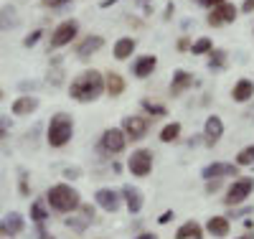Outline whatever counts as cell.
<instances>
[{"label": "cell", "mask_w": 254, "mask_h": 239, "mask_svg": "<svg viewBox=\"0 0 254 239\" xmlns=\"http://www.w3.org/2000/svg\"><path fill=\"white\" fill-rule=\"evenodd\" d=\"M102 92H104V74L97 69H84L69 84V94L76 102H94L102 97Z\"/></svg>", "instance_id": "obj_1"}, {"label": "cell", "mask_w": 254, "mask_h": 239, "mask_svg": "<svg viewBox=\"0 0 254 239\" xmlns=\"http://www.w3.org/2000/svg\"><path fill=\"white\" fill-rule=\"evenodd\" d=\"M46 201H49V206H51L54 211H61V214H69V211H74V209L81 206L79 191L71 188L69 183H56V186H51L49 193H46Z\"/></svg>", "instance_id": "obj_2"}, {"label": "cell", "mask_w": 254, "mask_h": 239, "mask_svg": "<svg viewBox=\"0 0 254 239\" xmlns=\"http://www.w3.org/2000/svg\"><path fill=\"white\" fill-rule=\"evenodd\" d=\"M71 138H74V120H71V115L56 112V115L49 120V127H46V140H49V145H51V148H64Z\"/></svg>", "instance_id": "obj_3"}, {"label": "cell", "mask_w": 254, "mask_h": 239, "mask_svg": "<svg viewBox=\"0 0 254 239\" xmlns=\"http://www.w3.org/2000/svg\"><path fill=\"white\" fill-rule=\"evenodd\" d=\"M76 36H79V23L74 18L61 20V23L51 31V36H49V51H56L61 46H66V43H71Z\"/></svg>", "instance_id": "obj_4"}, {"label": "cell", "mask_w": 254, "mask_h": 239, "mask_svg": "<svg viewBox=\"0 0 254 239\" xmlns=\"http://www.w3.org/2000/svg\"><path fill=\"white\" fill-rule=\"evenodd\" d=\"M252 191H254V178L242 176V178H237L234 183L229 186L224 204H226V206H237V204H242V201H247V199H249V193H252Z\"/></svg>", "instance_id": "obj_5"}, {"label": "cell", "mask_w": 254, "mask_h": 239, "mask_svg": "<svg viewBox=\"0 0 254 239\" xmlns=\"http://www.w3.org/2000/svg\"><path fill=\"white\" fill-rule=\"evenodd\" d=\"M99 145H102L104 153L117 156V153H122V150L127 148V135L122 133V127H110V130L102 133V143Z\"/></svg>", "instance_id": "obj_6"}, {"label": "cell", "mask_w": 254, "mask_h": 239, "mask_svg": "<svg viewBox=\"0 0 254 239\" xmlns=\"http://www.w3.org/2000/svg\"><path fill=\"white\" fill-rule=\"evenodd\" d=\"M237 5L234 3H221L219 8H211V13H208V18H206V23L208 26H214V28H219V26H226V23H234L237 20Z\"/></svg>", "instance_id": "obj_7"}, {"label": "cell", "mask_w": 254, "mask_h": 239, "mask_svg": "<svg viewBox=\"0 0 254 239\" xmlns=\"http://www.w3.org/2000/svg\"><path fill=\"white\" fill-rule=\"evenodd\" d=\"M147 127H150V122L142 115H127L122 120V133L127 135V140H142L147 135Z\"/></svg>", "instance_id": "obj_8"}, {"label": "cell", "mask_w": 254, "mask_h": 239, "mask_svg": "<svg viewBox=\"0 0 254 239\" xmlns=\"http://www.w3.org/2000/svg\"><path fill=\"white\" fill-rule=\"evenodd\" d=\"M127 168H130V173L132 176H147V173L153 170V153L150 150H145V148H140V150H135V153L130 156V160H127Z\"/></svg>", "instance_id": "obj_9"}, {"label": "cell", "mask_w": 254, "mask_h": 239, "mask_svg": "<svg viewBox=\"0 0 254 239\" xmlns=\"http://www.w3.org/2000/svg\"><path fill=\"white\" fill-rule=\"evenodd\" d=\"M23 227H26V222H23V216H20L18 211H10V214H5L3 219H0V234H3L5 239L18 237L20 232H23Z\"/></svg>", "instance_id": "obj_10"}, {"label": "cell", "mask_w": 254, "mask_h": 239, "mask_svg": "<svg viewBox=\"0 0 254 239\" xmlns=\"http://www.w3.org/2000/svg\"><path fill=\"white\" fill-rule=\"evenodd\" d=\"M237 170H239L237 163H211V165L203 168L201 176H203L206 181H214V178H231V176H237Z\"/></svg>", "instance_id": "obj_11"}, {"label": "cell", "mask_w": 254, "mask_h": 239, "mask_svg": "<svg viewBox=\"0 0 254 239\" xmlns=\"http://www.w3.org/2000/svg\"><path fill=\"white\" fill-rule=\"evenodd\" d=\"M94 199H97V206H102L104 211H110V214H115L122 206V199H120V193L115 188H99L94 193Z\"/></svg>", "instance_id": "obj_12"}, {"label": "cell", "mask_w": 254, "mask_h": 239, "mask_svg": "<svg viewBox=\"0 0 254 239\" xmlns=\"http://www.w3.org/2000/svg\"><path fill=\"white\" fill-rule=\"evenodd\" d=\"M102 46H104V38H102V36H97V33H92V36H87L84 41H79V43H76V59L87 61V59H89L92 54H97Z\"/></svg>", "instance_id": "obj_13"}, {"label": "cell", "mask_w": 254, "mask_h": 239, "mask_svg": "<svg viewBox=\"0 0 254 239\" xmlns=\"http://www.w3.org/2000/svg\"><path fill=\"white\" fill-rule=\"evenodd\" d=\"M221 135H224V122H221V117H219V115L206 117V125H203V138H206V145L219 143V140H221Z\"/></svg>", "instance_id": "obj_14"}, {"label": "cell", "mask_w": 254, "mask_h": 239, "mask_svg": "<svg viewBox=\"0 0 254 239\" xmlns=\"http://www.w3.org/2000/svg\"><path fill=\"white\" fill-rule=\"evenodd\" d=\"M38 97H33V94H23V97H18L15 102H13V107H10V112L15 115V117H23V115H31V112H36L38 110Z\"/></svg>", "instance_id": "obj_15"}, {"label": "cell", "mask_w": 254, "mask_h": 239, "mask_svg": "<svg viewBox=\"0 0 254 239\" xmlns=\"http://www.w3.org/2000/svg\"><path fill=\"white\" fill-rule=\"evenodd\" d=\"M190 86H193V74H188L186 69H176L173 81H171V97H181Z\"/></svg>", "instance_id": "obj_16"}, {"label": "cell", "mask_w": 254, "mask_h": 239, "mask_svg": "<svg viewBox=\"0 0 254 239\" xmlns=\"http://www.w3.org/2000/svg\"><path fill=\"white\" fill-rule=\"evenodd\" d=\"M155 67H158V56L147 54V56H140V59L132 64V74H135L137 79H147V77L155 72Z\"/></svg>", "instance_id": "obj_17"}, {"label": "cell", "mask_w": 254, "mask_h": 239, "mask_svg": "<svg viewBox=\"0 0 254 239\" xmlns=\"http://www.w3.org/2000/svg\"><path fill=\"white\" fill-rule=\"evenodd\" d=\"M122 199H125L127 209H130V214H140V209H142V193H140V188L125 186L122 188Z\"/></svg>", "instance_id": "obj_18"}, {"label": "cell", "mask_w": 254, "mask_h": 239, "mask_svg": "<svg viewBox=\"0 0 254 239\" xmlns=\"http://www.w3.org/2000/svg\"><path fill=\"white\" fill-rule=\"evenodd\" d=\"M231 97H234V102H249L254 97V81L252 79H239L234 84V89H231Z\"/></svg>", "instance_id": "obj_19"}, {"label": "cell", "mask_w": 254, "mask_h": 239, "mask_svg": "<svg viewBox=\"0 0 254 239\" xmlns=\"http://www.w3.org/2000/svg\"><path fill=\"white\" fill-rule=\"evenodd\" d=\"M104 92H107L110 97H120V94L125 92V79H122L117 72L104 74Z\"/></svg>", "instance_id": "obj_20"}, {"label": "cell", "mask_w": 254, "mask_h": 239, "mask_svg": "<svg viewBox=\"0 0 254 239\" xmlns=\"http://www.w3.org/2000/svg\"><path fill=\"white\" fill-rule=\"evenodd\" d=\"M135 49H137V41L130 38V36H125V38H120V41L115 43V59H120V61L130 59V56L135 54Z\"/></svg>", "instance_id": "obj_21"}, {"label": "cell", "mask_w": 254, "mask_h": 239, "mask_svg": "<svg viewBox=\"0 0 254 239\" xmlns=\"http://www.w3.org/2000/svg\"><path fill=\"white\" fill-rule=\"evenodd\" d=\"M20 23V18H18V10L13 5H3L0 8V31H10Z\"/></svg>", "instance_id": "obj_22"}, {"label": "cell", "mask_w": 254, "mask_h": 239, "mask_svg": "<svg viewBox=\"0 0 254 239\" xmlns=\"http://www.w3.org/2000/svg\"><path fill=\"white\" fill-rule=\"evenodd\" d=\"M206 229L214 237H226L229 234V219L226 216H211V219L206 222Z\"/></svg>", "instance_id": "obj_23"}, {"label": "cell", "mask_w": 254, "mask_h": 239, "mask_svg": "<svg viewBox=\"0 0 254 239\" xmlns=\"http://www.w3.org/2000/svg\"><path fill=\"white\" fill-rule=\"evenodd\" d=\"M176 239H203V229H201L196 222H186V224L176 232Z\"/></svg>", "instance_id": "obj_24"}, {"label": "cell", "mask_w": 254, "mask_h": 239, "mask_svg": "<svg viewBox=\"0 0 254 239\" xmlns=\"http://www.w3.org/2000/svg\"><path fill=\"white\" fill-rule=\"evenodd\" d=\"M178 138H181V122H168L160 130V140L163 143H176Z\"/></svg>", "instance_id": "obj_25"}, {"label": "cell", "mask_w": 254, "mask_h": 239, "mask_svg": "<svg viewBox=\"0 0 254 239\" xmlns=\"http://www.w3.org/2000/svg\"><path fill=\"white\" fill-rule=\"evenodd\" d=\"M211 51H214V41L211 38H198V41L190 43V54L193 56H203V54H211Z\"/></svg>", "instance_id": "obj_26"}, {"label": "cell", "mask_w": 254, "mask_h": 239, "mask_svg": "<svg viewBox=\"0 0 254 239\" xmlns=\"http://www.w3.org/2000/svg\"><path fill=\"white\" fill-rule=\"evenodd\" d=\"M31 219H33L36 224H44V222L49 219V211H46V204L41 201V199L31 204Z\"/></svg>", "instance_id": "obj_27"}, {"label": "cell", "mask_w": 254, "mask_h": 239, "mask_svg": "<svg viewBox=\"0 0 254 239\" xmlns=\"http://www.w3.org/2000/svg\"><path fill=\"white\" fill-rule=\"evenodd\" d=\"M208 56H211V59H208V67H211V69H224V67H226V51H224V49H214Z\"/></svg>", "instance_id": "obj_28"}, {"label": "cell", "mask_w": 254, "mask_h": 239, "mask_svg": "<svg viewBox=\"0 0 254 239\" xmlns=\"http://www.w3.org/2000/svg\"><path fill=\"white\" fill-rule=\"evenodd\" d=\"M142 110L147 112V115H153V117H165L168 115V110L163 104H155V102H150V99H142Z\"/></svg>", "instance_id": "obj_29"}, {"label": "cell", "mask_w": 254, "mask_h": 239, "mask_svg": "<svg viewBox=\"0 0 254 239\" xmlns=\"http://www.w3.org/2000/svg\"><path fill=\"white\" fill-rule=\"evenodd\" d=\"M252 163H254V145H247L244 150H239L237 165H252Z\"/></svg>", "instance_id": "obj_30"}, {"label": "cell", "mask_w": 254, "mask_h": 239, "mask_svg": "<svg viewBox=\"0 0 254 239\" xmlns=\"http://www.w3.org/2000/svg\"><path fill=\"white\" fill-rule=\"evenodd\" d=\"M41 36H44V31H41V28H36V31H33L31 36H26V38H23V46H26V49L36 46V43L41 41Z\"/></svg>", "instance_id": "obj_31"}, {"label": "cell", "mask_w": 254, "mask_h": 239, "mask_svg": "<svg viewBox=\"0 0 254 239\" xmlns=\"http://www.w3.org/2000/svg\"><path fill=\"white\" fill-rule=\"evenodd\" d=\"M10 130V117H0V138H5Z\"/></svg>", "instance_id": "obj_32"}, {"label": "cell", "mask_w": 254, "mask_h": 239, "mask_svg": "<svg viewBox=\"0 0 254 239\" xmlns=\"http://www.w3.org/2000/svg\"><path fill=\"white\" fill-rule=\"evenodd\" d=\"M198 5H203V8H219L221 3H226V0H196Z\"/></svg>", "instance_id": "obj_33"}, {"label": "cell", "mask_w": 254, "mask_h": 239, "mask_svg": "<svg viewBox=\"0 0 254 239\" xmlns=\"http://www.w3.org/2000/svg\"><path fill=\"white\" fill-rule=\"evenodd\" d=\"M44 5H49V8H61V5H66L69 0H41Z\"/></svg>", "instance_id": "obj_34"}, {"label": "cell", "mask_w": 254, "mask_h": 239, "mask_svg": "<svg viewBox=\"0 0 254 239\" xmlns=\"http://www.w3.org/2000/svg\"><path fill=\"white\" fill-rule=\"evenodd\" d=\"M252 211V206H244V209H237V211H231L229 216H226V219H234V216H242V214H249Z\"/></svg>", "instance_id": "obj_35"}, {"label": "cell", "mask_w": 254, "mask_h": 239, "mask_svg": "<svg viewBox=\"0 0 254 239\" xmlns=\"http://www.w3.org/2000/svg\"><path fill=\"white\" fill-rule=\"evenodd\" d=\"M38 237H41V239H54V237L44 229V224H38Z\"/></svg>", "instance_id": "obj_36"}, {"label": "cell", "mask_w": 254, "mask_h": 239, "mask_svg": "<svg viewBox=\"0 0 254 239\" xmlns=\"http://www.w3.org/2000/svg\"><path fill=\"white\" fill-rule=\"evenodd\" d=\"M171 219H173V211H165V214L160 216L158 222H160V224H168V222H171Z\"/></svg>", "instance_id": "obj_37"}, {"label": "cell", "mask_w": 254, "mask_h": 239, "mask_svg": "<svg viewBox=\"0 0 254 239\" xmlns=\"http://www.w3.org/2000/svg\"><path fill=\"white\" fill-rule=\"evenodd\" d=\"M242 10H244V13H252V10H254V0H244Z\"/></svg>", "instance_id": "obj_38"}, {"label": "cell", "mask_w": 254, "mask_h": 239, "mask_svg": "<svg viewBox=\"0 0 254 239\" xmlns=\"http://www.w3.org/2000/svg\"><path fill=\"white\" fill-rule=\"evenodd\" d=\"M71 176H79V168H66V178H71Z\"/></svg>", "instance_id": "obj_39"}, {"label": "cell", "mask_w": 254, "mask_h": 239, "mask_svg": "<svg viewBox=\"0 0 254 239\" xmlns=\"http://www.w3.org/2000/svg\"><path fill=\"white\" fill-rule=\"evenodd\" d=\"M115 3H120V0H102V8H110V5H115Z\"/></svg>", "instance_id": "obj_40"}, {"label": "cell", "mask_w": 254, "mask_h": 239, "mask_svg": "<svg viewBox=\"0 0 254 239\" xmlns=\"http://www.w3.org/2000/svg\"><path fill=\"white\" fill-rule=\"evenodd\" d=\"M178 49H188V38H181L178 41Z\"/></svg>", "instance_id": "obj_41"}, {"label": "cell", "mask_w": 254, "mask_h": 239, "mask_svg": "<svg viewBox=\"0 0 254 239\" xmlns=\"http://www.w3.org/2000/svg\"><path fill=\"white\" fill-rule=\"evenodd\" d=\"M137 239H158V237H155V234H140Z\"/></svg>", "instance_id": "obj_42"}, {"label": "cell", "mask_w": 254, "mask_h": 239, "mask_svg": "<svg viewBox=\"0 0 254 239\" xmlns=\"http://www.w3.org/2000/svg\"><path fill=\"white\" fill-rule=\"evenodd\" d=\"M239 239H254V234H244V237H239Z\"/></svg>", "instance_id": "obj_43"}, {"label": "cell", "mask_w": 254, "mask_h": 239, "mask_svg": "<svg viewBox=\"0 0 254 239\" xmlns=\"http://www.w3.org/2000/svg\"><path fill=\"white\" fill-rule=\"evenodd\" d=\"M3 97H5V94H3V86H0V99H3Z\"/></svg>", "instance_id": "obj_44"}]
</instances>
